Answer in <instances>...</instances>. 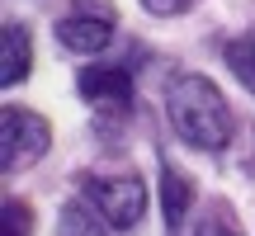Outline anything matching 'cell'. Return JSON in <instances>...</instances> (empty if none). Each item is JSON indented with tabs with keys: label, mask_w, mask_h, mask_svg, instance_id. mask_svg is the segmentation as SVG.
<instances>
[{
	"label": "cell",
	"mask_w": 255,
	"mask_h": 236,
	"mask_svg": "<svg viewBox=\"0 0 255 236\" xmlns=\"http://www.w3.org/2000/svg\"><path fill=\"white\" fill-rule=\"evenodd\" d=\"M57 232H62V236H109V222H104V213L81 194V199H71V203L62 208Z\"/></svg>",
	"instance_id": "obj_7"
},
{
	"label": "cell",
	"mask_w": 255,
	"mask_h": 236,
	"mask_svg": "<svg viewBox=\"0 0 255 236\" xmlns=\"http://www.w3.org/2000/svg\"><path fill=\"white\" fill-rule=\"evenodd\" d=\"M28 232H33V213H28V203L5 199V236H28Z\"/></svg>",
	"instance_id": "obj_11"
},
{
	"label": "cell",
	"mask_w": 255,
	"mask_h": 236,
	"mask_svg": "<svg viewBox=\"0 0 255 236\" xmlns=\"http://www.w3.org/2000/svg\"><path fill=\"white\" fill-rule=\"evenodd\" d=\"M33 66V43H28L24 24H5L0 28V85H19Z\"/></svg>",
	"instance_id": "obj_6"
},
{
	"label": "cell",
	"mask_w": 255,
	"mask_h": 236,
	"mask_svg": "<svg viewBox=\"0 0 255 236\" xmlns=\"http://www.w3.org/2000/svg\"><path fill=\"white\" fill-rule=\"evenodd\" d=\"M47 142H52V127H47L43 114L5 104V114H0V165H5V175L43 161Z\"/></svg>",
	"instance_id": "obj_3"
},
{
	"label": "cell",
	"mask_w": 255,
	"mask_h": 236,
	"mask_svg": "<svg viewBox=\"0 0 255 236\" xmlns=\"http://www.w3.org/2000/svg\"><path fill=\"white\" fill-rule=\"evenodd\" d=\"M165 114H170L180 142L199 146V151H222L232 142V109L222 100V90L208 76H175L170 90H165Z\"/></svg>",
	"instance_id": "obj_1"
},
{
	"label": "cell",
	"mask_w": 255,
	"mask_h": 236,
	"mask_svg": "<svg viewBox=\"0 0 255 236\" xmlns=\"http://www.w3.org/2000/svg\"><path fill=\"white\" fill-rule=\"evenodd\" d=\"M114 24H119V14L109 0H76L71 14L57 24V43L71 52H104L114 38Z\"/></svg>",
	"instance_id": "obj_4"
},
{
	"label": "cell",
	"mask_w": 255,
	"mask_h": 236,
	"mask_svg": "<svg viewBox=\"0 0 255 236\" xmlns=\"http://www.w3.org/2000/svg\"><path fill=\"white\" fill-rule=\"evenodd\" d=\"M76 85L90 104H109V109H123L132 100V71L128 66H85Z\"/></svg>",
	"instance_id": "obj_5"
},
{
	"label": "cell",
	"mask_w": 255,
	"mask_h": 236,
	"mask_svg": "<svg viewBox=\"0 0 255 236\" xmlns=\"http://www.w3.org/2000/svg\"><path fill=\"white\" fill-rule=\"evenodd\" d=\"M151 14H184V9L194 5V0H142Z\"/></svg>",
	"instance_id": "obj_12"
},
{
	"label": "cell",
	"mask_w": 255,
	"mask_h": 236,
	"mask_svg": "<svg viewBox=\"0 0 255 236\" xmlns=\"http://www.w3.org/2000/svg\"><path fill=\"white\" fill-rule=\"evenodd\" d=\"M81 194L104 213V222H109L114 232L137 227L142 213H146V184L137 180V175H85Z\"/></svg>",
	"instance_id": "obj_2"
},
{
	"label": "cell",
	"mask_w": 255,
	"mask_h": 236,
	"mask_svg": "<svg viewBox=\"0 0 255 236\" xmlns=\"http://www.w3.org/2000/svg\"><path fill=\"white\" fill-rule=\"evenodd\" d=\"M194 236H241V227H237V218H232V208H227V203H218L208 218H199Z\"/></svg>",
	"instance_id": "obj_10"
},
{
	"label": "cell",
	"mask_w": 255,
	"mask_h": 236,
	"mask_svg": "<svg viewBox=\"0 0 255 236\" xmlns=\"http://www.w3.org/2000/svg\"><path fill=\"white\" fill-rule=\"evenodd\" d=\"M189 203H194L189 175L175 170V165H165V170H161V208H165V222H170V227H180L184 213H189Z\"/></svg>",
	"instance_id": "obj_8"
},
{
	"label": "cell",
	"mask_w": 255,
	"mask_h": 236,
	"mask_svg": "<svg viewBox=\"0 0 255 236\" xmlns=\"http://www.w3.org/2000/svg\"><path fill=\"white\" fill-rule=\"evenodd\" d=\"M227 66L237 71V81L255 95V33H251V38H237V43H227Z\"/></svg>",
	"instance_id": "obj_9"
}]
</instances>
